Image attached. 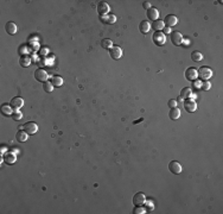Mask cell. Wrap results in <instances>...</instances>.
Listing matches in <instances>:
<instances>
[{
  "label": "cell",
  "mask_w": 223,
  "mask_h": 214,
  "mask_svg": "<svg viewBox=\"0 0 223 214\" xmlns=\"http://www.w3.org/2000/svg\"><path fill=\"white\" fill-rule=\"evenodd\" d=\"M198 73V76L202 79V80H204V81H208L210 77H211V75H212V71L210 68L208 67H202V68H199V70L197 71Z\"/></svg>",
  "instance_id": "obj_1"
},
{
  "label": "cell",
  "mask_w": 223,
  "mask_h": 214,
  "mask_svg": "<svg viewBox=\"0 0 223 214\" xmlns=\"http://www.w3.org/2000/svg\"><path fill=\"white\" fill-rule=\"evenodd\" d=\"M152 39H153V42L155 45H164V43H165V35L161 32V31H155L153 35V37H152Z\"/></svg>",
  "instance_id": "obj_2"
},
{
  "label": "cell",
  "mask_w": 223,
  "mask_h": 214,
  "mask_svg": "<svg viewBox=\"0 0 223 214\" xmlns=\"http://www.w3.org/2000/svg\"><path fill=\"white\" fill-rule=\"evenodd\" d=\"M24 105V100L19 97H15V98H12L11 102H10V106L12 107V110L14 111H19Z\"/></svg>",
  "instance_id": "obj_3"
},
{
  "label": "cell",
  "mask_w": 223,
  "mask_h": 214,
  "mask_svg": "<svg viewBox=\"0 0 223 214\" xmlns=\"http://www.w3.org/2000/svg\"><path fill=\"white\" fill-rule=\"evenodd\" d=\"M168 170L171 171L172 174H175V175L181 174V163H179V162H177V161H172V162H170V164H168Z\"/></svg>",
  "instance_id": "obj_4"
},
{
  "label": "cell",
  "mask_w": 223,
  "mask_h": 214,
  "mask_svg": "<svg viewBox=\"0 0 223 214\" xmlns=\"http://www.w3.org/2000/svg\"><path fill=\"white\" fill-rule=\"evenodd\" d=\"M109 55L113 59H119V58H121L122 56V49L120 48V46H112L111 50H109Z\"/></svg>",
  "instance_id": "obj_5"
},
{
  "label": "cell",
  "mask_w": 223,
  "mask_h": 214,
  "mask_svg": "<svg viewBox=\"0 0 223 214\" xmlns=\"http://www.w3.org/2000/svg\"><path fill=\"white\" fill-rule=\"evenodd\" d=\"M24 127V131H26L28 134H35L37 131H38V125L33 121H30V123H26L25 125H23Z\"/></svg>",
  "instance_id": "obj_6"
},
{
  "label": "cell",
  "mask_w": 223,
  "mask_h": 214,
  "mask_svg": "<svg viewBox=\"0 0 223 214\" xmlns=\"http://www.w3.org/2000/svg\"><path fill=\"white\" fill-rule=\"evenodd\" d=\"M163 22H164V25H166L167 28H171V26H175V25L178 23V19H177L176 15L168 14V15L165 17V19H164Z\"/></svg>",
  "instance_id": "obj_7"
},
{
  "label": "cell",
  "mask_w": 223,
  "mask_h": 214,
  "mask_svg": "<svg viewBox=\"0 0 223 214\" xmlns=\"http://www.w3.org/2000/svg\"><path fill=\"white\" fill-rule=\"evenodd\" d=\"M171 42L173 43L175 45H181L183 43V36L181 33H179L178 31H172L171 32Z\"/></svg>",
  "instance_id": "obj_8"
},
{
  "label": "cell",
  "mask_w": 223,
  "mask_h": 214,
  "mask_svg": "<svg viewBox=\"0 0 223 214\" xmlns=\"http://www.w3.org/2000/svg\"><path fill=\"white\" fill-rule=\"evenodd\" d=\"M98 12L100 15H107L109 12V5L106 1H101L98 5Z\"/></svg>",
  "instance_id": "obj_9"
},
{
  "label": "cell",
  "mask_w": 223,
  "mask_h": 214,
  "mask_svg": "<svg viewBox=\"0 0 223 214\" xmlns=\"http://www.w3.org/2000/svg\"><path fill=\"white\" fill-rule=\"evenodd\" d=\"M35 77L39 82H46L48 81V74L44 69H37L35 71Z\"/></svg>",
  "instance_id": "obj_10"
},
{
  "label": "cell",
  "mask_w": 223,
  "mask_h": 214,
  "mask_svg": "<svg viewBox=\"0 0 223 214\" xmlns=\"http://www.w3.org/2000/svg\"><path fill=\"white\" fill-rule=\"evenodd\" d=\"M197 76H198V73H197V69L196 68H188L186 70H185V77L188 79V80H190V81H195L197 80Z\"/></svg>",
  "instance_id": "obj_11"
},
{
  "label": "cell",
  "mask_w": 223,
  "mask_h": 214,
  "mask_svg": "<svg viewBox=\"0 0 223 214\" xmlns=\"http://www.w3.org/2000/svg\"><path fill=\"white\" fill-rule=\"evenodd\" d=\"M145 201H146V198L142 193H137L134 196H133V203L134 206H142L145 205Z\"/></svg>",
  "instance_id": "obj_12"
},
{
  "label": "cell",
  "mask_w": 223,
  "mask_h": 214,
  "mask_svg": "<svg viewBox=\"0 0 223 214\" xmlns=\"http://www.w3.org/2000/svg\"><path fill=\"white\" fill-rule=\"evenodd\" d=\"M184 108L188 111V112H190V113H192V112H195L196 110H197V105H196V102L194 100H185V102H184Z\"/></svg>",
  "instance_id": "obj_13"
},
{
  "label": "cell",
  "mask_w": 223,
  "mask_h": 214,
  "mask_svg": "<svg viewBox=\"0 0 223 214\" xmlns=\"http://www.w3.org/2000/svg\"><path fill=\"white\" fill-rule=\"evenodd\" d=\"M28 133L26 132V131H23V130H20V131H18L17 132V136H15V138H17V141L20 143H24L28 141Z\"/></svg>",
  "instance_id": "obj_14"
},
{
  "label": "cell",
  "mask_w": 223,
  "mask_h": 214,
  "mask_svg": "<svg viewBox=\"0 0 223 214\" xmlns=\"http://www.w3.org/2000/svg\"><path fill=\"white\" fill-rule=\"evenodd\" d=\"M147 17H148V19L150 20H157L158 19V17H159V11L157 10V8H153V7H151L150 10H147Z\"/></svg>",
  "instance_id": "obj_15"
},
{
  "label": "cell",
  "mask_w": 223,
  "mask_h": 214,
  "mask_svg": "<svg viewBox=\"0 0 223 214\" xmlns=\"http://www.w3.org/2000/svg\"><path fill=\"white\" fill-rule=\"evenodd\" d=\"M191 95H192V92H191V89L189 88V87H184V88H181V98L184 100H188L191 98Z\"/></svg>",
  "instance_id": "obj_16"
},
{
  "label": "cell",
  "mask_w": 223,
  "mask_h": 214,
  "mask_svg": "<svg viewBox=\"0 0 223 214\" xmlns=\"http://www.w3.org/2000/svg\"><path fill=\"white\" fill-rule=\"evenodd\" d=\"M6 31H7V33H10V35H14L17 31H18V28H17V25L14 24L13 22H8L7 24H6Z\"/></svg>",
  "instance_id": "obj_17"
},
{
  "label": "cell",
  "mask_w": 223,
  "mask_h": 214,
  "mask_svg": "<svg viewBox=\"0 0 223 214\" xmlns=\"http://www.w3.org/2000/svg\"><path fill=\"white\" fill-rule=\"evenodd\" d=\"M168 117H170L172 120L178 119V118L181 117V111H179V108H176V107L171 108V110H170V112H168Z\"/></svg>",
  "instance_id": "obj_18"
},
{
  "label": "cell",
  "mask_w": 223,
  "mask_h": 214,
  "mask_svg": "<svg viewBox=\"0 0 223 214\" xmlns=\"http://www.w3.org/2000/svg\"><path fill=\"white\" fill-rule=\"evenodd\" d=\"M151 28L154 29L155 31H160V30H163V29H164V22H163V20H160V19H157V20H154L153 23H152Z\"/></svg>",
  "instance_id": "obj_19"
},
{
  "label": "cell",
  "mask_w": 223,
  "mask_h": 214,
  "mask_svg": "<svg viewBox=\"0 0 223 214\" xmlns=\"http://www.w3.org/2000/svg\"><path fill=\"white\" fill-rule=\"evenodd\" d=\"M150 28H151V26H150V23L146 22V20H142L139 25V30L142 32V33H147V32L150 31Z\"/></svg>",
  "instance_id": "obj_20"
},
{
  "label": "cell",
  "mask_w": 223,
  "mask_h": 214,
  "mask_svg": "<svg viewBox=\"0 0 223 214\" xmlns=\"http://www.w3.org/2000/svg\"><path fill=\"white\" fill-rule=\"evenodd\" d=\"M30 63H31V58L26 55H24V56L20 57V59H19V64L22 66V67H24V68H26L30 66Z\"/></svg>",
  "instance_id": "obj_21"
},
{
  "label": "cell",
  "mask_w": 223,
  "mask_h": 214,
  "mask_svg": "<svg viewBox=\"0 0 223 214\" xmlns=\"http://www.w3.org/2000/svg\"><path fill=\"white\" fill-rule=\"evenodd\" d=\"M4 158H5V161H6L8 164H12V163H14V162H15V159H17L15 155H14V154H12V152H6V154L4 155Z\"/></svg>",
  "instance_id": "obj_22"
},
{
  "label": "cell",
  "mask_w": 223,
  "mask_h": 214,
  "mask_svg": "<svg viewBox=\"0 0 223 214\" xmlns=\"http://www.w3.org/2000/svg\"><path fill=\"white\" fill-rule=\"evenodd\" d=\"M1 113L4 114V115H10V114L12 113V107L10 106V105H2L1 106Z\"/></svg>",
  "instance_id": "obj_23"
},
{
  "label": "cell",
  "mask_w": 223,
  "mask_h": 214,
  "mask_svg": "<svg viewBox=\"0 0 223 214\" xmlns=\"http://www.w3.org/2000/svg\"><path fill=\"white\" fill-rule=\"evenodd\" d=\"M202 58H203V55L199 51H192V54H191V59L192 61L199 62V61H202Z\"/></svg>",
  "instance_id": "obj_24"
},
{
  "label": "cell",
  "mask_w": 223,
  "mask_h": 214,
  "mask_svg": "<svg viewBox=\"0 0 223 214\" xmlns=\"http://www.w3.org/2000/svg\"><path fill=\"white\" fill-rule=\"evenodd\" d=\"M51 83L55 86V87H59V86L63 85V79H62L61 76H54Z\"/></svg>",
  "instance_id": "obj_25"
},
{
  "label": "cell",
  "mask_w": 223,
  "mask_h": 214,
  "mask_svg": "<svg viewBox=\"0 0 223 214\" xmlns=\"http://www.w3.org/2000/svg\"><path fill=\"white\" fill-rule=\"evenodd\" d=\"M43 88H44V90L45 92H52L54 90V85L51 83V82H49V81H46V82H44V86H43Z\"/></svg>",
  "instance_id": "obj_26"
},
{
  "label": "cell",
  "mask_w": 223,
  "mask_h": 214,
  "mask_svg": "<svg viewBox=\"0 0 223 214\" xmlns=\"http://www.w3.org/2000/svg\"><path fill=\"white\" fill-rule=\"evenodd\" d=\"M106 17H107L106 23H108V24H114V23L116 22V17H115L114 14H107Z\"/></svg>",
  "instance_id": "obj_27"
},
{
  "label": "cell",
  "mask_w": 223,
  "mask_h": 214,
  "mask_svg": "<svg viewBox=\"0 0 223 214\" xmlns=\"http://www.w3.org/2000/svg\"><path fill=\"white\" fill-rule=\"evenodd\" d=\"M101 45H102V48H105V49H111L112 46H113L111 39H103L102 43H101Z\"/></svg>",
  "instance_id": "obj_28"
},
{
  "label": "cell",
  "mask_w": 223,
  "mask_h": 214,
  "mask_svg": "<svg viewBox=\"0 0 223 214\" xmlns=\"http://www.w3.org/2000/svg\"><path fill=\"white\" fill-rule=\"evenodd\" d=\"M134 213L135 214H144V213H146V209H145V208H142L141 206H135Z\"/></svg>",
  "instance_id": "obj_29"
},
{
  "label": "cell",
  "mask_w": 223,
  "mask_h": 214,
  "mask_svg": "<svg viewBox=\"0 0 223 214\" xmlns=\"http://www.w3.org/2000/svg\"><path fill=\"white\" fill-rule=\"evenodd\" d=\"M12 118H13L14 120H20V119L23 118V114L20 113L19 111H15L13 113V115H12Z\"/></svg>",
  "instance_id": "obj_30"
},
{
  "label": "cell",
  "mask_w": 223,
  "mask_h": 214,
  "mask_svg": "<svg viewBox=\"0 0 223 214\" xmlns=\"http://www.w3.org/2000/svg\"><path fill=\"white\" fill-rule=\"evenodd\" d=\"M201 86H202V88H203L204 90H209L210 87H211V85H210L209 81H204V82H203V83H202Z\"/></svg>",
  "instance_id": "obj_31"
},
{
  "label": "cell",
  "mask_w": 223,
  "mask_h": 214,
  "mask_svg": "<svg viewBox=\"0 0 223 214\" xmlns=\"http://www.w3.org/2000/svg\"><path fill=\"white\" fill-rule=\"evenodd\" d=\"M176 106H177V101H176V100H170V101H168V107L173 108V107H176Z\"/></svg>",
  "instance_id": "obj_32"
},
{
  "label": "cell",
  "mask_w": 223,
  "mask_h": 214,
  "mask_svg": "<svg viewBox=\"0 0 223 214\" xmlns=\"http://www.w3.org/2000/svg\"><path fill=\"white\" fill-rule=\"evenodd\" d=\"M142 7L146 8V10H150V8H151V5H150L148 1H144V2H142Z\"/></svg>",
  "instance_id": "obj_33"
},
{
  "label": "cell",
  "mask_w": 223,
  "mask_h": 214,
  "mask_svg": "<svg viewBox=\"0 0 223 214\" xmlns=\"http://www.w3.org/2000/svg\"><path fill=\"white\" fill-rule=\"evenodd\" d=\"M145 203H146V208H147V209H150V211H152V209H153V205H152V202H146V201H145Z\"/></svg>",
  "instance_id": "obj_34"
},
{
  "label": "cell",
  "mask_w": 223,
  "mask_h": 214,
  "mask_svg": "<svg viewBox=\"0 0 223 214\" xmlns=\"http://www.w3.org/2000/svg\"><path fill=\"white\" fill-rule=\"evenodd\" d=\"M163 30H164V32H165V33H171V32H172V31H171V29L167 28V26L166 28H164Z\"/></svg>",
  "instance_id": "obj_35"
},
{
  "label": "cell",
  "mask_w": 223,
  "mask_h": 214,
  "mask_svg": "<svg viewBox=\"0 0 223 214\" xmlns=\"http://www.w3.org/2000/svg\"><path fill=\"white\" fill-rule=\"evenodd\" d=\"M183 41H185V42H184V44H185V45H186V44H189V41H190V39H183Z\"/></svg>",
  "instance_id": "obj_36"
},
{
  "label": "cell",
  "mask_w": 223,
  "mask_h": 214,
  "mask_svg": "<svg viewBox=\"0 0 223 214\" xmlns=\"http://www.w3.org/2000/svg\"><path fill=\"white\" fill-rule=\"evenodd\" d=\"M195 86H196V87H199V86H201V83H199V82H195Z\"/></svg>",
  "instance_id": "obj_37"
}]
</instances>
